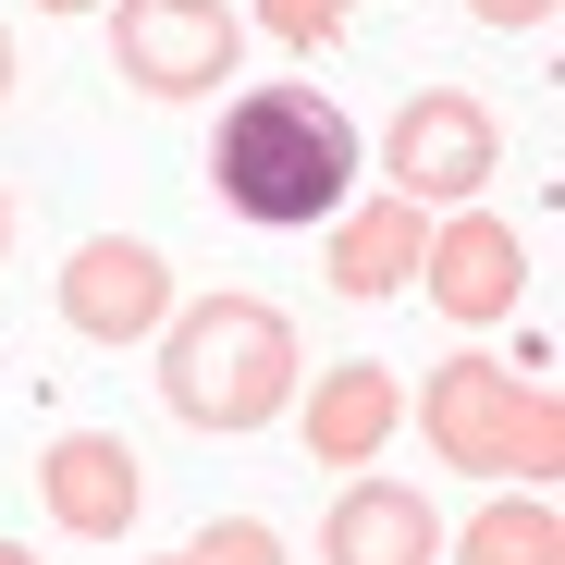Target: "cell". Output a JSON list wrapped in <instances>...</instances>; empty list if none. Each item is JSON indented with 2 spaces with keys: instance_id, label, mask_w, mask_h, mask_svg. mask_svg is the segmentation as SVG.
Listing matches in <instances>:
<instances>
[{
  "instance_id": "1",
  "label": "cell",
  "mask_w": 565,
  "mask_h": 565,
  "mask_svg": "<svg viewBox=\"0 0 565 565\" xmlns=\"http://www.w3.org/2000/svg\"><path fill=\"white\" fill-rule=\"evenodd\" d=\"M369 172V136L332 86H246L222 99V136H210V198L258 234H320Z\"/></svg>"
},
{
  "instance_id": "2",
  "label": "cell",
  "mask_w": 565,
  "mask_h": 565,
  "mask_svg": "<svg viewBox=\"0 0 565 565\" xmlns=\"http://www.w3.org/2000/svg\"><path fill=\"white\" fill-rule=\"evenodd\" d=\"M148 344H160V406H172L184 430H210V443L270 430L282 406H296V382H308L296 320H282L270 296H246V282H210V296H184Z\"/></svg>"
},
{
  "instance_id": "3",
  "label": "cell",
  "mask_w": 565,
  "mask_h": 565,
  "mask_svg": "<svg viewBox=\"0 0 565 565\" xmlns=\"http://www.w3.org/2000/svg\"><path fill=\"white\" fill-rule=\"evenodd\" d=\"M418 443L455 467V480H516V492H541V480H565V406H553V382H516L504 356H443V369H418Z\"/></svg>"
},
{
  "instance_id": "4",
  "label": "cell",
  "mask_w": 565,
  "mask_h": 565,
  "mask_svg": "<svg viewBox=\"0 0 565 565\" xmlns=\"http://www.w3.org/2000/svg\"><path fill=\"white\" fill-rule=\"evenodd\" d=\"M382 172L418 210H480V184L504 172V111L480 86H406V111L382 136Z\"/></svg>"
},
{
  "instance_id": "5",
  "label": "cell",
  "mask_w": 565,
  "mask_h": 565,
  "mask_svg": "<svg viewBox=\"0 0 565 565\" xmlns=\"http://www.w3.org/2000/svg\"><path fill=\"white\" fill-rule=\"evenodd\" d=\"M246 62L234 0H111V74L136 99H222Z\"/></svg>"
},
{
  "instance_id": "6",
  "label": "cell",
  "mask_w": 565,
  "mask_h": 565,
  "mask_svg": "<svg viewBox=\"0 0 565 565\" xmlns=\"http://www.w3.org/2000/svg\"><path fill=\"white\" fill-rule=\"evenodd\" d=\"M172 308H184V296H172V258H160L148 234H86V246H62V332H74V344H148Z\"/></svg>"
},
{
  "instance_id": "7",
  "label": "cell",
  "mask_w": 565,
  "mask_h": 565,
  "mask_svg": "<svg viewBox=\"0 0 565 565\" xmlns=\"http://www.w3.org/2000/svg\"><path fill=\"white\" fill-rule=\"evenodd\" d=\"M418 296H430L455 332H492V320H516V296H529V246H516V222H492V210H430Z\"/></svg>"
},
{
  "instance_id": "8",
  "label": "cell",
  "mask_w": 565,
  "mask_h": 565,
  "mask_svg": "<svg viewBox=\"0 0 565 565\" xmlns=\"http://www.w3.org/2000/svg\"><path fill=\"white\" fill-rule=\"evenodd\" d=\"M296 443H308V467H332V480H356V467H382L394 455V430H406V382L382 356H332L320 382H296Z\"/></svg>"
},
{
  "instance_id": "9",
  "label": "cell",
  "mask_w": 565,
  "mask_h": 565,
  "mask_svg": "<svg viewBox=\"0 0 565 565\" xmlns=\"http://www.w3.org/2000/svg\"><path fill=\"white\" fill-rule=\"evenodd\" d=\"M38 516H50L62 541H124V529L148 516V455H136L124 430H50V455H38Z\"/></svg>"
},
{
  "instance_id": "10",
  "label": "cell",
  "mask_w": 565,
  "mask_h": 565,
  "mask_svg": "<svg viewBox=\"0 0 565 565\" xmlns=\"http://www.w3.org/2000/svg\"><path fill=\"white\" fill-rule=\"evenodd\" d=\"M418 246H430V210L418 198H344L332 222H320V282L332 296H356V308H382V296H406L418 282Z\"/></svg>"
},
{
  "instance_id": "11",
  "label": "cell",
  "mask_w": 565,
  "mask_h": 565,
  "mask_svg": "<svg viewBox=\"0 0 565 565\" xmlns=\"http://www.w3.org/2000/svg\"><path fill=\"white\" fill-rule=\"evenodd\" d=\"M320 565H443V516H430V492L418 480H356L332 492V516H320Z\"/></svg>"
},
{
  "instance_id": "12",
  "label": "cell",
  "mask_w": 565,
  "mask_h": 565,
  "mask_svg": "<svg viewBox=\"0 0 565 565\" xmlns=\"http://www.w3.org/2000/svg\"><path fill=\"white\" fill-rule=\"evenodd\" d=\"M443 565H565V516H553V492H492L467 529H443Z\"/></svg>"
},
{
  "instance_id": "13",
  "label": "cell",
  "mask_w": 565,
  "mask_h": 565,
  "mask_svg": "<svg viewBox=\"0 0 565 565\" xmlns=\"http://www.w3.org/2000/svg\"><path fill=\"white\" fill-rule=\"evenodd\" d=\"M184 565H282V529L270 516H210L198 541H184Z\"/></svg>"
},
{
  "instance_id": "14",
  "label": "cell",
  "mask_w": 565,
  "mask_h": 565,
  "mask_svg": "<svg viewBox=\"0 0 565 565\" xmlns=\"http://www.w3.org/2000/svg\"><path fill=\"white\" fill-rule=\"evenodd\" d=\"M258 25H270L282 50H332V38L356 25V0H258Z\"/></svg>"
},
{
  "instance_id": "15",
  "label": "cell",
  "mask_w": 565,
  "mask_h": 565,
  "mask_svg": "<svg viewBox=\"0 0 565 565\" xmlns=\"http://www.w3.org/2000/svg\"><path fill=\"white\" fill-rule=\"evenodd\" d=\"M565 0H467V25H492V38H553Z\"/></svg>"
},
{
  "instance_id": "16",
  "label": "cell",
  "mask_w": 565,
  "mask_h": 565,
  "mask_svg": "<svg viewBox=\"0 0 565 565\" xmlns=\"http://www.w3.org/2000/svg\"><path fill=\"white\" fill-rule=\"evenodd\" d=\"M25 13H111V0H25Z\"/></svg>"
},
{
  "instance_id": "17",
  "label": "cell",
  "mask_w": 565,
  "mask_h": 565,
  "mask_svg": "<svg viewBox=\"0 0 565 565\" xmlns=\"http://www.w3.org/2000/svg\"><path fill=\"white\" fill-rule=\"evenodd\" d=\"M0 99H13V13H0Z\"/></svg>"
},
{
  "instance_id": "18",
  "label": "cell",
  "mask_w": 565,
  "mask_h": 565,
  "mask_svg": "<svg viewBox=\"0 0 565 565\" xmlns=\"http://www.w3.org/2000/svg\"><path fill=\"white\" fill-rule=\"evenodd\" d=\"M0 258H13V198H0Z\"/></svg>"
},
{
  "instance_id": "19",
  "label": "cell",
  "mask_w": 565,
  "mask_h": 565,
  "mask_svg": "<svg viewBox=\"0 0 565 565\" xmlns=\"http://www.w3.org/2000/svg\"><path fill=\"white\" fill-rule=\"evenodd\" d=\"M0 565H38V553H25V541H0Z\"/></svg>"
},
{
  "instance_id": "20",
  "label": "cell",
  "mask_w": 565,
  "mask_h": 565,
  "mask_svg": "<svg viewBox=\"0 0 565 565\" xmlns=\"http://www.w3.org/2000/svg\"><path fill=\"white\" fill-rule=\"evenodd\" d=\"M136 565H184V553H136Z\"/></svg>"
}]
</instances>
